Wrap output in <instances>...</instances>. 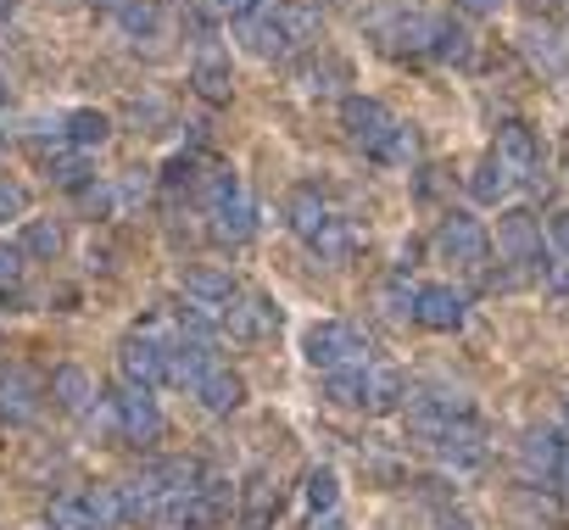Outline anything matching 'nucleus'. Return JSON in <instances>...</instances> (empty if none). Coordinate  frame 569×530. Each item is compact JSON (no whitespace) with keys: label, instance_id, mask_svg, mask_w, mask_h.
<instances>
[{"label":"nucleus","instance_id":"obj_34","mask_svg":"<svg viewBox=\"0 0 569 530\" xmlns=\"http://www.w3.org/2000/svg\"><path fill=\"white\" fill-rule=\"evenodd\" d=\"M413 302H419V286H408V274H391V280L380 286V308H386L391 319H413Z\"/></svg>","mask_w":569,"mask_h":530},{"label":"nucleus","instance_id":"obj_49","mask_svg":"<svg viewBox=\"0 0 569 530\" xmlns=\"http://www.w3.org/2000/svg\"><path fill=\"white\" fill-rule=\"evenodd\" d=\"M12 7H18V0H0V18H7V12H12Z\"/></svg>","mask_w":569,"mask_h":530},{"label":"nucleus","instance_id":"obj_9","mask_svg":"<svg viewBox=\"0 0 569 530\" xmlns=\"http://www.w3.org/2000/svg\"><path fill=\"white\" fill-rule=\"evenodd\" d=\"M273 330H279V308H273L268 297L240 291V297L229 302V313H223V336L240 341V347H251V341H262V336H273Z\"/></svg>","mask_w":569,"mask_h":530},{"label":"nucleus","instance_id":"obj_28","mask_svg":"<svg viewBox=\"0 0 569 530\" xmlns=\"http://www.w3.org/2000/svg\"><path fill=\"white\" fill-rule=\"evenodd\" d=\"M525 57H530L541 73H552V79H558V73H569V51L558 46V34H552V29H530V34H525Z\"/></svg>","mask_w":569,"mask_h":530},{"label":"nucleus","instance_id":"obj_36","mask_svg":"<svg viewBox=\"0 0 569 530\" xmlns=\"http://www.w3.org/2000/svg\"><path fill=\"white\" fill-rule=\"evenodd\" d=\"M0 223H29V184L0 173Z\"/></svg>","mask_w":569,"mask_h":530},{"label":"nucleus","instance_id":"obj_43","mask_svg":"<svg viewBox=\"0 0 569 530\" xmlns=\"http://www.w3.org/2000/svg\"><path fill=\"white\" fill-rule=\"evenodd\" d=\"M547 234H552V251H558V257H569V207H552Z\"/></svg>","mask_w":569,"mask_h":530},{"label":"nucleus","instance_id":"obj_6","mask_svg":"<svg viewBox=\"0 0 569 530\" xmlns=\"http://www.w3.org/2000/svg\"><path fill=\"white\" fill-rule=\"evenodd\" d=\"M436 246H441V257H447V262H458V269H486L491 234H486V223H480V218H469V212H447V218H441Z\"/></svg>","mask_w":569,"mask_h":530},{"label":"nucleus","instance_id":"obj_25","mask_svg":"<svg viewBox=\"0 0 569 530\" xmlns=\"http://www.w3.org/2000/svg\"><path fill=\"white\" fill-rule=\"evenodd\" d=\"M273 18H279L284 40H291L297 51H302V46H319V34H325V18H319L313 7H273Z\"/></svg>","mask_w":569,"mask_h":530},{"label":"nucleus","instance_id":"obj_20","mask_svg":"<svg viewBox=\"0 0 569 530\" xmlns=\"http://www.w3.org/2000/svg\"><path fill=\"white\" fill-rule=\"evenodd\" d=\"M558 436L552 430H530L525 441H519V469H525V480H547L552 486V474H558Z\"/></svg>","mask_w":569,"mask_h":530},{"label":"nucleus","instance_id":"obj_41","mask_svg":"<svg viewBox=\"0 0 569 530\" xmlns=\"http://www.w3.org/2000/svg\"><path fill=\"white\" fill-rule=\"evenodd\" d=\"M536 274H541V286H547L552 297H569V257H541Z\"/></svg>","mask_w":569,"mask_h":530},{"label":"nucleus","instance_id":"obj_39","mask_svg":"<svg viewBox=\"0 0 569 530\" xmlns=\"http://www.w3.org/2000/svg\"><path fill=\"white\" fill-rule=\"evenodd\" d=\"M207 23H246L257 12V0H201Z\"/></svg>","mask_w":569,"mask_h":530},{"label":"nucleus","instance_id":"obj_8","mask_svg":"<svg viewBox=\"0 0 569 530\" xmlns=\"http://www.w3.org/2000/svg\"><path fill=\"white\" fill-rule=\"evenodd\" d=\"M497 257L513 262V269H536L541 262V223L525 207H508L497 218Z\"/></svg>","mask_w":569,"mask_h":530},{"label":"nucleus","instance_id":"obj_17","mask_svg":"<svg viewBox=\"0 0 569 530\" xmlns=\"http://www.w3.org/2000/svg\"><path fill=\"white\" fill-rule=\"evenodd\" d=\"M279 508H284L279 480H273V474H251L246 502H240V524H246V530H268V524L279 519Z\"/></svg>","mask_w":569,"mask_h":530},{"label":"nucleus","instance_id":"obj_30","mask_svg":"<svg viewBox=\"0 0 569 530\" xmlns=\"http://www.w3.org/2000/svg\"><path fill=\"white\" fill-rule=\"evenodd\" d=\"M62 251V229L51 218H29L23 223V257H57Z\"/></svg>","mask_w":569,"mask_h":530},{"label":"nucleus","instance_id":"obj_10","mask_svg":"<svg viewBox=\"0 0 569 530\" xmlns=\"http://www.w3.org/2000/svg\"><path fill=\"white\" fill-rule=\"evenodd\" d=\"M218 369V358H212V336H196V330H184L173 347H168V386H184V391H196L207 374Z\"/></svg>","mask_w":569,"mask_h":530},{"label":"nucleus","instance_id":"obj_42","mask_svg":"<svg viewBox=\"0 0 569 530\" xmlns=\"http://www.w3.org/2000/svg\"><path fill=\"white\" fill-rule=\"evenodd\" d=\"M419 157V134H413V123H402L397 134H391V151H386V162H413Z\"/></svg>","mask_w":569,"mask_h":530},{"label":"nucleus","instance_id":"obj_45","mask_svg":"<svg viewBox=\"0 0 569 530\" xmlns=\"http://www.w3.org/2000/svg\"><path fill=\"white\" fill-rule=\"evenodd\" d=\"M552 486H558V491L569 497V441L558 447V474H552Z\"/></svg>","mask_w":569,"mask_h":530},{"label":"nucleus","instance_id":"obj_18","mask_svg":"<svg viewBox=\"0 0 569 530\" xmlns=\"http://www.w3.org/2000/svg\"><path fill=\"white\" fill-rule=\"evenodd\" d=\"M330 218H336V207H330V201H325L319 190H308V184L284 196V223H291V229H297L302 240H313V234H319V229H325Z\"/></svg>","mask_w":569,"mask_h":530},{"label":"nucleus","instance_id":"obj_29","mask_svg":"<svg viewBox=\"0 0 569 530\" xmlns=\"http://www.w3.org/2000/svg\"><path fill=\"white\" fill-rule=\"evenodd\" d=\"M40 157H46V168H51L57 184H68V190H84V184H90V168H84L79 146H51V151H40Z\"/></svg>","mask_w":569,"mask_h":530},{"label":"nucleus","instance_id":"obj_50","mask_svg":"<svg viewBox=\"0 0 569 530\" xmlns=\"http://www.w3.org/2000/svg\"><path fill=\"white\" fill-rule=\"evenodd\" d=\"M541 7H569V0H541Z\"/></svg>","mask_w":569,"mask_h":530},{"label":"nucleus","instance_id":"obj_37","mask_svg":"<svg viewBox=\"0 0 569 530\" xmlns=\"http://www.w3.org/2000/svg\"><path fill=\"white\" fill-rule=\"evenodd\" d=\"M118 23L134 34V40H146V34H157V23H162V12H157V0H129V7L118 12Z\"/></svg>","mask_w":569,"mask_h":530},{"label":"nucleus","instance_id":"obj_27","mask_svg":"<svg viewBox=\"0 0 569 530\" xmlns=\"http://www.w3.org/2000/svg\"><path fill=\"white\" fill-rule=\"evenodd\" d=\"M308 246H313V251H319L325 262H347V257L358 251V229H352V223H347V218L336 212V218H330V223H325V229H319V234L308 240Z\"/></svg>","mask_w":569,"mask_h":530},{"label":"nucleus","instance_id":"obj_44","mask_svg":"<svg viewBox=\"0 0 569 530\" xmlns=\"http://www.w3.org/2000/svg\"><path fill=\"white\" fill-rule=\"evenodd\" d=\"M308 530H347V513L341 508H330V513H313V524Z\"/></svg>","mask_w":569,"mask_h":530},{"label":"nucleus","instance_id":"obj_47","mask_svg":"<svg viewBox=\"0 0 569 530\" xmlns=\"http://www.w3.org/2000/svg\"><path fill=\"white\" fill-rule=\"evenodd\" d=\"M0 107H12V79H7V68H0Z\"/></svg>","mask_w":569,"mask_h":530},{"label":"nucleus","instance_id":"obj_4","mask_svg":"<svg viewBox=\"0 0 569 530\" xmlns=\"http://www.w3.org/2000/svg\"><path fill=\"white\" fill-rule=\"evenodd\" d=\"M229 508H234V491H229V480L207 474L196 491L173 497V508L162 513V524H173V530H212V524H223V519H229Z\"/></svg>","mask_w":569,"mask_h":530},{"label":"nucleus","instance_id":"obj_13","mask_svg":"<svg viewBox=\"0 0 569 530\" xmlns=\"http://www.w3.org/2000/svg\"><path fill=\"white\" fill-rule=\"evenodd\" d=\"M413 319H419L425 330H436V336H452V330H463L469 308H463V297H458L452 286H419Z\"/></svg>","mask_w":569,"mask_h":530},{"label":"nucleus","instance_id":"obj_24","mask_svg":"<svg viewBox=\"0 0 569 530\" xmlns=\"http://www.w3.org/2000/svg\"><path fill=\"white\" fill-rule=\"evenodd\" d=\"M190 84H196L207 101H229V96H234V73H229V62H223L218 51H201V57H196Z\"/></svg>","mask_w":569,"mask_h":530},{"label":"nucleus","instance_id":"obj_15","mask_svg":"<svg viewBox=\"0 0 569 530\" xmlns=\"http://www.w3.org/2000/svg\"><path fill=\"white\" fill-rule=\"evenodd\" d=\"M0 419H7V424H34L40 419V380L29 369H7V374H0Z\"/></svg>","mask_w":569,"mask_h":530},{"label":"nucleus","instance_id":"obj_48","mask_svg":"<svg viewBox=\"0 0 569 530\" xmlns=\"http://www.w3.org/2000/svg\"><path fill=\"white\" fill-rule=\"evenodd\" d=\"M101 7H112V12H123V7H129V0H101Z\"/></svg>","mask_w":569,"mask_h":530},{"label":"nucleus","instance_id":"obj_7","mask_svg":"<svg viewBox=\"0 0 569 530\" xmlns=\"http://www.w3.org/2000/svg\"><path fill=\"white\" fill-rule=\"evenodd\" d=\"M419 441H425V447H436V458H441V463H452V469H475V463L486 458V430L475 424V413H469V419H447V424L425 430Z\"/></svg>","mask_w":569,"mask_h":530},{"label":"nucleus","instance_id":"obj_3","mask_svg":"<svg viewBox=\"0 0 569 530\" xmlns=\"http://www.w3.org/2000/svg\"><path fill=\"white\" fill-rule=\"evenodd\" d=\"M341 129H347V140L363 146L375 162H386L391 134L402 129V118H397L386 101H375V96H347V101H341Z\"/></svg>","mask_w":569,"mask_h":530},{"label":"nucleus","instance_id":"obj_14","mask_svg":"<svg viewBox=\"0 0 569 530\" xmlns=\"http://www.w3.org/2000/svg\"><path fill=\"white\" fill-rule=\"evenodd\" d=\"M234 40H240L257 62H284V57L297 51L291 40H284V29H279V18H273V12H251L246 23H234Z\"/></svg>","mask_w":569,"mask_h":530},{"label":"nucleus","instance_id":"obj_16","mask_svg":"<svg viewBox=\"0 0 569 530\" xmlns=\"http://www.w3.org/2000/svg\"><path fill=\"white\" fill-rule=\"evenodd\" d=\"M96 397H101V391H96V380H90L79 363H62V369L51 374V402H57L62 413H79V419H84V413H96Z\"/></svg>","mask_w":569,"mask_h":530},{"label":"nucleus","instance_id":"obj_51","mask_svg":"<svg viewBox=\"0 0 569 530\" xmlns=\"http://www.w3.org/2000/svg\"><path fill=\"white\" fill-rule=\"evenodd\" d=\"M563 424H569V397H563Z\"/></svg>","mask_w":569,"mask_h":530},{"label":"nucleus","instance_id":"obj_32","mask_svg":"<svg viewBox=\"0 0 569 530\" xmlns=\"http://www.w3.org/2000/svg\"><path fill=\"white\" fill-rule=\"evenodd\" d=\"M51 530H101L84 497H57L51 502Z\"/></svg>","mask_w":569,"mask_h":530},{"label":"nucleus","instance_id":"obj_2","mask_svg":"<svg viewBox=\"0 0 569 530\" xmlns=\"http://www.w3.org/2000/svg\"><path fill=\"white\" fill-rule=\"evenodd\" d=\"M101 424H107L112 436L134 441V447H151V441L162 436V413H157V402H151L140 386L107 391V397H101Z\"/></svg>","mask_w":569,"mask_h":530},{"label":"nucleus","instance_id":"obj_1","mask_svg":"<svg viewBox=\"0 0 569 530\" xmlns=\"http://www.w3.org/2000/svg\"><path fill=\"white\" fill-rule=\"evenodd\" d=\"M302 352H308V363H313L319 374L369 369V341H363V330L347 324V319H325V324H313V330L302 336Z\"/></svg>","mask_w":569,"mask_h":530},{"label":"nucleus","instance_id":"obj_46","mask_svg":"<svg viewBox=\"0 0 569 530\" xmlns=\"http://www.w3.org/2000/svg\"><path fill=\"white\" fill-rule=\"evenodd\" d=\"M458 7H463L469 18H491V12L502 7V0H458Z\"/></svg>","mask_w":569,"mask_h":530},{"label":"nucleus","instance_id":"obj_31","mask_svg":"<svg viewBox=\"0 0 569 530\" xmlns=\"http://www.w3.org/2000/svg\"><path fill=\"white\" fill-rule=\"evenodd\" d=\"M363 374L369 369H341V374H325V397L336 408H363Z\"/></svg>","mask_w":569,"mask_h":530},{"label":"nucleus","instance_id":"obj_26","mask_svg":"<svg viewBox=\"0 0 569 530\" xmlns=\"http://www.w3.org/2000/svg\"><path fill=\"white\" fill-rule=\"evenodd\" d=\"M62 134H68V146L90 151V146H107L112 123H107V112H90V107H79V112H68V118H62Z\"/></svg>","mask_w":569,"mask_h":530},{"label":"nucleus","instance_id":"obj_12","mask_svg":"<svg viewBox=\"0 0 569 530\" xmlns=\"http://www.w3.org/2000/svg\"><path fill=\"white\" fill-rule=\"evenodd\" d=\"M118 369H123V386L157 391V386H168V347H157L146 336H129L123 352H118Z\"/></svg>","mask_w":569,"mask_h":530},{"label":"nucleus","instance_id":"obj_33","mask_svg":"<svg viewBox=\"0 0 569 530\" xmlns=\"http://www.w3.org/2000/svg\"><path fill=\"white\" fill-rule=\"evenodd\" d=\"M430 57H436V62H458V68H463V62L475 57V46H469V34H463L458 23H441V29H436V46H430Z\"/></svg>","mask_w":569,"mask_h":530},{"label":"nucleus","instance_id":"obj_11","mask_svg":"<svg viewBox=\"0 0 569 530\" xmlns=\"http://www.w3.org/2000/svg\"><path fill=\"white\" fill-rule=\"evenodd\" d=\"M513 179H536V168H541V140H536V129L530 123H519V118H508V123H497V151H491Z\"/></svg>","mask_w":569,"mask_h":530},{"label":"nucleus","instance_id":"obj_22","mask_svg":"<svg viewBox=\"0 0 569 530\" xmlns=\"http://www.w3.org/2000/svg\"><path fill=\"white\" fill-rule=\"evenodd\" d=\"M251 234H257V207H251L246 196L212 212V240H223V246H246Z\"/></svg>","mask_w":569,"mask_h":530},{"label":"nucleus","instance_id":"obj_23","mask_svg":"<svg viewBox=\"0 0 569 530\" xmlns=\"http://www.w3.org/2000/svg\"><path fill=\"white\" fill-rule=\"evenodd\" d=\"M519 179L497 162V157H480L475 162V173H469V196L475 201H486V207H497V201H508V190H513Z\"/></svg>","mask_w":569,"mask_h":530},{"label":"nucleus","instance_id":"obj_40","mask_svg":"<svg viewBox=\"0 0 569 530\" xmlns=\"http://www.w3.org/2000/svg\"><path fill=\"white\" fill-rule=\"evenodd\" d=\"M18 280H23V246L0 240V297H18Z\"/></svg>","mask_w":569,"mask_h":530},{"label":"nucleus","instance_id":"obj_21","mask_svg":"<svg viewBox=\"0 0 569 530\" xmlns=\"http://www.w3.org/2000/svg\"><path fill=\"white\" fill-rule=\"evenodd\" d=\"M196 397H201V408H207V413H234V408L246 402V380H240L234 369H223V363H218V369L196 386Z\"/></svg>","mask_w":569,"mask_h":530},{"label":"nucleus","instance_id":"obj_35","mask_svg":"<svg viewBox=\"0 0 569 530\" xmlns=\"http://www.w3.org/2000/svg\"><path fill=\"white\" fill-rule=\"evenodd\" d=\"M308 508H313V513L341 508V480H336V469H313V474H308Z\"/></svg>","mask_w":569,"mask_h":530},{"label":"nucleus","instance_id":"obj_5","mask_svg":"<svg viewBox=\"0 0 569 530\" xmlns=\"http://www.w3.org/2000/svg\"><path fill=\"white\" fill-rule=\"evenodd\" d=\"M436 29H441V18H425V12H408V7H375L369 12V34L397 57L402 51H430Z\"/></svg>","mask_w":569,"mask_h":530},{"label":"nucleus","instance_id":"obj_38","mask_svg":"<svg viewBox=\"0 0 569 530\" xmlns=\"http://www.w3.org/2000/svg\"><path fill=\"white\" fill-rule=\"evenodd\" d=\"M302 84H308L313 96H330L336 84H347V68H341L336 57H325V62H313V68H302Z\"/></svg>","mask_w":569,"mask_h":530},{"label":"nucleus","instance_id":"obj_19","mask_svg":"<svg viewBox=\"0 0 569 530\" xmlns=\"http://www.w3.org/2000/svg\"><path fill=\"white\" fill-rule=\"evenodd\" d=\"M402 402H408V380L397 369H386V363H369V374H363V413H397Z\"/></svg>","mask_w":569,"mask_h":530}]
</instances>
